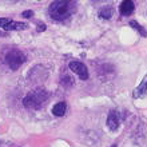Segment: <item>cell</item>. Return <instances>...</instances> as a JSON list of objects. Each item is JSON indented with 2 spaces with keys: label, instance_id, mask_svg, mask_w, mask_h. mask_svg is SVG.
<instances>
[{
  "label": "cell",
  "instance_id": "6da1fadb",
  "mask_svg": "<svg viewBox=\"0 0 147 147\" xmlns=\"http://www.w3.org/2000/svg\"><path fill=\"white\" fill-rule=\"evenodd\" d=\"M76 11V3L71 0H58L51 3L50 5V16L54 20L62 22V20L68 19L71 15H74Z\"/></svg>",
  "mask_w": 147,
  "mask_h": 147
},
{
  "label": "cell",
  "instance_id": "7a4b0ae2",
  "mask_svg": "<svg viewBox=\"0 0 147 147\" xmlns=\"http://www.w3.org/2000/svg\"><path fill=\"white\" fill-rule=\"evenodd\" d=\"M48 96L50 95H48V92H47L46 90H43V88L34 90V91H31L23 99V105L28 110H39L44 106Z\"/></svg>",
  "mask_w": 147,
  "mask_h": 147
},
{
  "label": "cell",
  "instance_id": "3957f363",
  "mask_svg": "<svg viewBox=\"0 0 147 147\" xmlns=\"http://www.w3.org/2000/svg\"><path fill=\"white\" fill-rule=\"evenodd\" d=\"M5 63L7 66L11 68L12 71H16L18 68L22 67V64H24L26 62V55L19 50H9L5 54Z\"/></svg>",
  "mask_w": 147,
  "mask_h": 147
},
{
  "label": "cell",
  "instance_id": "277c9868",
  "mask_svg": "<svg viewBox=\"0 0 147 147\" xmlns=\"http://www.w3.org/2000/svg\"><path fill=\"white\" fill-rule=\"evenodd\" d=\"M70 70L72 71V72L76 74L82 80H87V79H88V76H90L87 67H86L82 62H71L70 63Z\"/></svg>",
  "mask_w": 147,
  "mask_h": 147
},
{
  "label": "cell",
  "instance_id": "5b68a950",
  "mask_svg": "<svg viewBox=\"0 0 147 147\" xmlns=\"http://www.w3.org/2000/svg\"><path fill=\"white\" fill-rule=\"evenodd\" d=\"M119 124H120V118H119V112L112 110L111 112L107 116V126L111 131H116L119 128Z\"/></svg>",
  "mask_w": 147,
  "mask_h": 147
},
{
  "label": "cell",
  "instance_id": "8992f818",
  "mask_svg": "<svg viewBox=\"0 0 147 147\" xmlns=\"http://www.w3.org/2000/svg\"><path fill=\"white\" fill-rule=\"evenodd\" d=\"M147 95V74L144 75V78L142 79L140 82V84L134 90V94H132V96L135 98V99H140V98H144Z\"/></svg>",
  "mask_w": 147,
  "mask_h": 147
},
{
  "label": "cell",
  "instance_id": "52a82bcc",
  "mask_svg": "<svg viewBox=\"0 0 147 147\" xmlns=\"http://www.w3.org/2000/svg\"><path fill=\"white\" fill-rule=\"evenodd\" d=\"M134 8H135V5H134V3H132L131 0H124L120 4L119 11L123 16H130L134 12Z\"/></svg>",
  "mask_w": 147,
  "mask_h": 147
},
{
  "label": "cell",
  "instance_id": "ba28073f",
  "mask_svg": "<svg viewBox=\"0 0 147 147\" xmlns=\"http://www.w3.org/2000/svg\"><path fill=\"white\" fill-rule=\"evenodd\" d=\"M27 27H28V24H26V23L9 20V22H8V23L5 24L4 30H7V31H16V30H26Z\"/></svg>",
  "mask_w": 147,
  "mask_h": 147
},
{
  "label": "cell",
  "instance_id": "9c48e42d",
  "mask_svg": "<svg viewBox=\"0 0 147 147\" xmlns=\"http://www.w3.org/2000/svg\"><path fill=\"white\" fill-rule=\"evenodd\" d=\"M66 110H67V105L66 102H59L56 105L52 107V114L55 116H63L66 114Z\"/></svg>",
  "mask_w": 147,
  "mask_h": 147
},
{
  "label": "cell",
  "instance_id": "30bf717a",
  "mask_svg": "<svg viewBox=\"0 0 147 147\" xmlns=\"http://www.w3.org/2000/svg\"><path fill=\"white\" fill-rule=\"evenodd\" d=\"M112 15H114V9H112V7H102L100 9H99V18H102V19H111Z\"/></svg>",
  "mask_w": 147,
  "mask_h": 147
},
{
  "label": "cell",
  "instance_id": "8fae6325",
  "mask_svg": "<svg viewBox=\"0 0 147 147\" xmlns=\"http://www.w3.org/2000/svg\"><path fill=\"white\" fill-rule=\"evenodd\" d=\"M130 26H131V27H134V28H135V30H136V31H138V32H140V35H142V36H147V32L143 30V27H142L140 24H138V23H136L135 20H131V22H130Z\"/></svg>",
  "mask_w": 147,
  "mask_h": 147
},
{
  "label": "cell",
  "instance_id": "7c38bea8",
  "mask_svg": "<svg viewBox=\"0 0 147 147\" xmlns=\"http://www.w3.org/2000/svg\"><path fill=\"white\" fill-rule=\"evenodd\" d=\"M9 22V19H5V18H0V28H4L5 24Z\"/></svg>",
  "mask_w": 147,
  "mask_h": 147
},
{
  "label": "cell",
  "instance_id": "4fadbf2b",
  "mask_svg": "<svg viewBox=\"0 0 147 147\" xmlns=\"http://www.w3.org/2000/svg\"><path fill=\"white\" fill-rule=\"evenodd\" d=\"M22 16H23V18H32V16H34V12L32 11H24L23 13H22Z\"/></svg>",
  "mask_w": 147,
  "mask_h": 147
},
{
  "label": "cell",
  "instance_id": "5bb4252c",
  "mask_svg": "<svg viewBox=\"0 0 147 147\" xmlns=\"http://www.w3.org/2000/svg\"><path fill=\"white\" fill-rule=\"evenodd\" d=\"M46 30V26L43 24V26H39V28H38V31H44Z\"/></svg>",
  "mask_w": 147,
  "mask_h": 147
},
{
  "label": "cell",
  "instance_id": "9a60e30c",
  "mask_svg": "<svg viewBox=\"0 0 147 147\" xmlns=\"http://www.w3.org/2000/svg\"><path fill=\"white\" fill-rule=\"evenodd\" d=\"M111 147H116V144H112V146Z\"/></svg>",
  "mask_w": 147,
  "mask_h": 147
},
{
  "label": "cell",
  "instance_id": "2e32d148",
  "mask_svg": "<svg viewBox=\"0 0 147 147\" xmlns=\"http://www.w3.org/2000/svg\"><path fill=\"white\" fill-rule=\"evenodd\" d=\"M0 36H1V32H0Z\"/></svg>",
  "mask_w": 147,
  "mask_h": 147
}]
</instances>
